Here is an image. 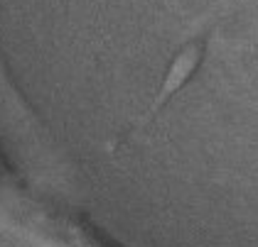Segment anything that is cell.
<instances>
[{"instance_id": "cell-1", "label": "cell", "mask_w": 258, "mask_h": 247, "mask_svg": "<svg viewBox=\"0 0 258 247\" xmlns=\"http://www.w3.org/2000/svg\"><path fill=\"white\" fill-rule=\"evenodd\" d=\"M207 42H209V32L202 30V32H197L195 37H189L182 47H179L177 54H175L172 61H170V66L165 69V76H162V81H160L158 91H155V98H153V103H150V108L145 110V115L140 117L128 133H123V137H125V135L138 133L140 128H145V125H150V122H153V120L170 105V100H172V98H175V95H177L192 78L197 76L199 66H202V61H204V57H207Z\"/></svg>"}]
</instances>
